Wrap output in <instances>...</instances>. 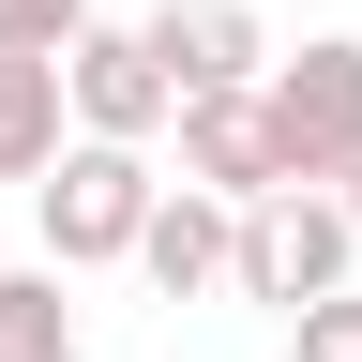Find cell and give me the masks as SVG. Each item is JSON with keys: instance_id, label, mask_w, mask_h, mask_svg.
<instances>
[{"instance_id": "obj_1", "label": "cell", "mask_w": 362, "mask_h": 362, "mask_svg": "<svg viewBox=\"0 0 362 362\" xmlns=\"http://www.w3.org/2000/svg\"><path fill=\"white\" fill-rule=\"evenodd\" d=\"M347 257H362L347 197H332V181H287V197H257V211H242L226 287H242L257 317H302V302H332V287H347Z\"/></svg>"}, {"instance_id": "obj_2", "label": "cell", "mask_w": 362, "mask_h": 362, "mask_svg": "<svg viewBox=\"0 0 362 362\" xmlns=\"http://www.w3.org/2000/svg\"><path fill=\"white\" fill-rule=\"evenodd\" d=\"M151 197H166V166H151V151H121V136H76V151L45 166V272H106V257H136Z\"/></svg>"}, {"instance_id": "obj_3", "label": "cell", "mask_w": 362, "mask_h": 362, "mask_svg": "<svg viewBox=\"0 0 362 362\" xmlns=\"http://www.w3.org/2000/svg\"><path fill=\"white\" fill-rule=\"evenodd\" d=\"M257 106H272L287 181H347V166H362V45H347V30H317L302 61H272V76H257Z\"/></svg>"}, {"instance_id": "obj_4", "label": "cell", "mask_w": 362, "mask_h": 362, "mask_svg": "<svg viewBox=\"0 0 362 362\" xmlns=\"http://www.w3.org/2000/svg\"><path fill=\"white\" fill-rule=\"evenodd\" d=\"M61 106H76V136L151 151V136L181 121V90H166V61H151V30H106V16H90V30L61 45Z\"/></svg>"}, {"instance_id": "obj_5", "label": "cell", "mask_w": 362, "mask_h": 362, "mask_svg": "<svg viewBox=\"0 0 362 362\" xmlns=\"http://www.w3.org/2000/svg\"><path fill=\"white\" fill-rule=\"evenodd\" d=\"M181 181L197 197H226V211H257V197H287V151H272V106L257 90H181Z\"/></svg>"}, {"instance_id": "obj_6", "label": "cell", "mask_w": 362, "mask_h": 362, "mask_svg": "<svg viewBox=\"0 0 362 362\" xmlns=\"http://www.w3.org/2000/svg\"><path fill=\"white\" fill-rule=\"evenodd\" d=\"M136 30H151L166 90H257L272 76V30L242 16V0H166V16H136Z\"/></svg>"}, {"instance_id": "obj_7", "label": "cell", "mask_w": 362, "mask_h": 362, "mask_svg": "<svg viewBox=\"0 0 362 362\" xmlns=\"http://www.w3.org/2000/svg\"><path fill=\"white\" fill-rule=\"evenodd\" d=\"M226 257H242V211H226V197H197V181H166V197H151V226H136V272H151L166 302H211V287H226Z\"/></svg>"}, {"instance_id": "obj_8", "label": "cell", "mask_w": 362, "mask_h": 362, "mask_svg": "<svg viewBox=\"0 0 362 362\" xmlns=\"http://www.w3.org/2000/svg\"><path fill=\"white\" fill-rule=\"evenodd\" d=\"M76 151V106H61V61H30V45H0V181H45Z\"/></svg>"}, {"instance_id": "obj_9", "label": "cell", "mask_w": 362, "mask_h": 362, "mask_svg": "<svg viewBox=\"0 0 362 362\" xmlns=\"http://www.w3.org/2000/svg\"><path fill=\"white\" fill-rule=\"evenodd\" d=\"M0 362H76V302H61V272H0Z\"/></svg>"}, {"instance_id": "obj_10", "label": "cell", "mask_w": 362, "mask_h": 362, "mask_svg": "<svg viewBox=\"0 0 362 362\" xmlns=\"http://www.w3.org/2000/svg\"><path fill=\"white\" fill-rule=\"evenodd\" d=\"M76 30H90V0H0V45H30V61H61Z\"/></svg>"}, {"instance_id": "obj_11", "label": "cell", "mask_w": 362, "mask_h": 362, "mask_svg": "<svg viewBox=\"0 0 362 362\" xmlns=\"http://www.w3.org/2000/svg\"><path fill=\"white\" fill-rule=\"evenodd\" d=\"M287 332H302V362H362V302L332 287V302H302V317H287Z\"/></svg>"}, {"instance_id": "obj_12", "label": "cell", "mask_w": 362, "mask_h": 362, "mask_svg": "<svg viewBox=\"0 0 362 362\" xmlns=\"http://www.w3.org/2000/svg\"><path fill=\"white\" fill-rule=\"evenodd\" d=\"M332 197H347V226H362V166H347V181H332Z\"/></svg>"}]
</instances>
